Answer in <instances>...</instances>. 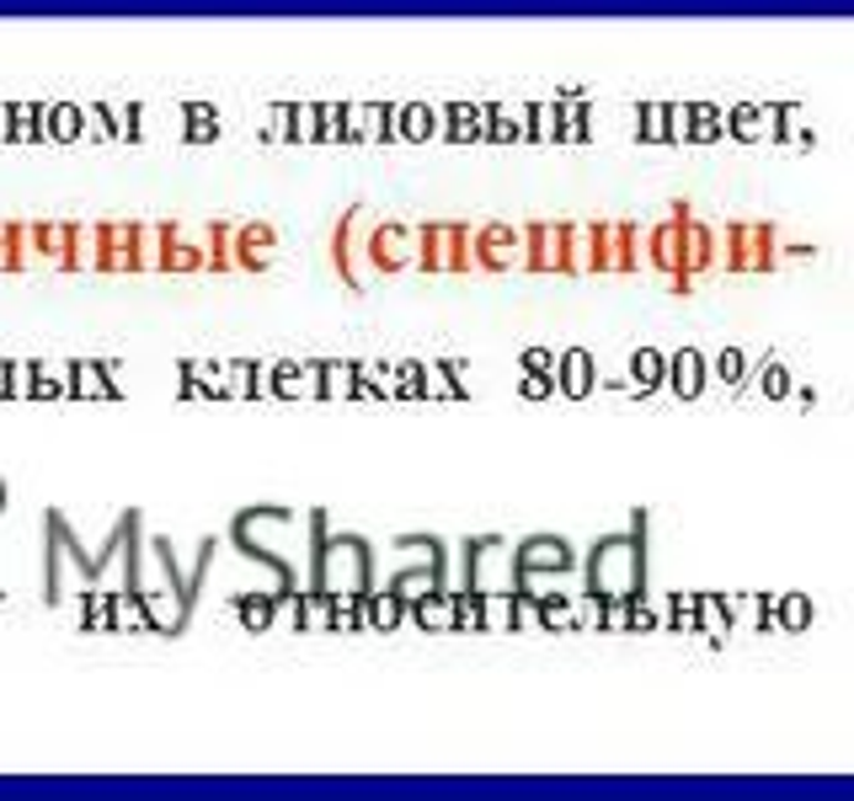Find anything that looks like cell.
<instances>
[{"label": "cell", "instance_id": "cell-1", "mask_svg": "<svg viewBox=\"0 0 854 801\" xmlns=\"http://www.w3.org/2000/svg\"><path fill=\"white\" fill-rule=\"evenodd\" d=\"M305 524H310L305 587H315V593H368V587H379L368 540H358V534H332V529H326V513H310Z\"/></svg>", "mask_w": 854, "mask_h": 801}, {"label": "cell", "instance_id": "cell-2", "mask_svg": "<svg viewBox=\"0 0 854 801\" xmlns=\"http://www.w3.org/2000/svg\"><path fill=\"white\" fill-rule=\"evenodd\" d=\"M582 578H587V593H598V599H636V593H646V513H631L625 534H604L587 551Z\"/></svg>", "mask_w": 854, "mask_h": 801}, {"label": "cell", "instance_id": "cell-3", "mask_svg": "<svg viewBox=\"0 0 854 801\" xmlns=\"http://www.w3.org/2000/svg\"><path fill=\"white\" fill-rule=\"evenodd\" d=\"M780 225H763V219H742V225H727L716 230V273H769L780 268Z\"/></svg>", "mask_w": 854, "mask_h": 801}, {"label": "cell", "instance_id": "cell-4", "mask_svg": "<svg viewBox=\"0 0 854 801\" xmlns=\"http://www.w3.org/2000/svg\"><path fill=\"white\" fill-rule=\"evenodd\" d=\"M459 587L470 593H513L519 587V566H513V545L502 534H476L459 545Z\"/></svg>", "mask_w": 854, "mask_h": 801}, {"label": "cell", "instance_id": "cell-5", "mask_svg": "<svg viewBox=\"0 0 854 801\" xmlns=\"http://www.w3.org/2000/svg\"><path fill=\"white\" fill-rule=\"evenodd\" d=\"M417 273H476V257H470V225L459 219H433V225H417Z\"/></svg>", "mask_w": 854, "mask_h": 801}, {"label": "cell", "instance_id": "cell-6", "mask_svg": "<svg viewBox=\"0 0 854 801\" xmlns=\"http://www.w3.org/2000/svg\"><path fill=\"white\" fill-rule=\"evenodd\" d=\"M513 566H519V587L523 593H540V587L561 583L577 572V551L555 534H529L519 551H513Z\"/></svg>", "mask_w": 854, "mask_h": 801}, {"label": "cell", "instance_id": "cell-7", "mask_svg": "<svg viewBox=\"0 0 854 801\" xmlns=\"http://www.w3.org/2000/svg\"><path fill=\"white\" fill-rule=\"evenodd\" d=\"M358 257H364L368 268H379V273H406L417 262V225H396V219L364 225Z\"/></svg>", "mask_w": 854, "mask_h": 801}, {"label": "cell", "instance_id": "cell-8", "mask_svg": "<svg viewBox=\"0 0 854 801\" xmlns=\"http://www.w3.org/2000/svg\"><path fill=\"white\" fill-rule=\"evenodd\" d=\"M470 257L476 273H508L523 262V225H481L470 230Z\"/></svg>", "mask_w": 854, "mask_h": 801}, {"label": "cell", "instance_id": "cell-9", "mask_svg": "<svg viewBox=\"0 0 854 801\" xmlns=\"http://www.w3.org/2000/svg\"><path fill=\"white\" fill-rule=\"evenodd\" d=\"M646 262L668 278L673 294H689V289H695V283L684 278V219L668 215L663 225H652V230H646Z\"/></svg>", "mask_w": 854, "mask_h": 801}, {"label": "cell", "instance_id": "cell-10", "mask_svg": "<svg viewBox=\"0 0 854 801\" xmlns=\"http://www.w3.org/2000/svg\"><path fill=\"white\" fill-rule=\"evenodd\" d=\"M96 273H145L139 268V225H123V219H107L96 225Z\"/></svg>", "mask_w": 854, "mask_h": 801}, {"label": "cell", "instance_id": "cell-11", "mask_svg": "<svg viewBox=\"0 0 854 801\" xmlns=\"http://www.w3.org/2000/svg\"><path fill=\"white\" fill-rule=\"evenodd\" d=\"M529 273H566V225L555 219H529L523 225V262Z\"/></svg>", "mask_w": 854, "mask_h": 801}, {"label": "cell", "instance_id": "cell-12", "mask_svg": "<svg viewBox=\"0 0 854 801\" xmlns=\"http://www.w3.org/2000/svg\"><path fill=\"white\" fill-rule=\"evenodd\" d=\"M364 219H368V209L364 204H353V209L332 225V268L342 273L347 289H368L364 268H358V236H364Z\"/></svg>", "mask_w": 854, "mask_h": 801}, {"label": "cell", "instance_id": "cell-13", "mask_svg": "<svg viewBox=\"0 0 854 801\" xmlns=\"http://www.w3.org/2000/svg\"><path fill=\"white\" fill-rule=\"evenodd\" d=\"M273 247H278L273 225H230V273H236V268H246V273L268 268Z\"/></svg>", "mask_w": 854, "mask_h": 801}, {"label": "cell", "instance_id": "cell-14", "mask_svg": "<svg viewBox=\"0 0 854 801\" xmlns=\"http://www.w3.org/2000/svg\"><path fill=\"white\" fill-rule=\"evenodd\" d=\"M550 379H555V396H566V400L593 396V385H598L593 353H587V347H566V353H555V370H550Z\"/></svg>", "mask_w": 854, "mask_h": 801}, {"label": "cell", "instance_id": "cell-15", "mask_svg": "<svg viewBox=\"0 0 854 801\" xmlns=\"http://www.w3.org/2000/svg\"><path fill=\"white\" fill-rule=\"evenodd\" d=\"M705 273H716V225L705 219H684V278L700 283Z\"/></svg>", "mask_w": 854, "mask_h": 801}, {"label": "cell", "instance_id": "cell-16", "mask_svg": "<svg viewBox=\"0 0 854 801\" xmlns=\"http://www.w3.org/2000/svg\"><path fill=\"white\" fill-rule=\"evenodd\" d=\"M663 391L684 400H700L705 396V353L684 347V353H668V370H663Z\"/></svg>", "mask_w": 854, "mask_h": 801}, {"label": "cell", "instance_id": "cell-17", "mask_svg": "<svg viewBox=\"0 0 854 801\" xmlns=\"http://www.w3.org/2000/svg\"><path fill=\"white\" fill-rule=\"evenodd\" d=\"M64 391L70 396H92V400H118V385H113V370L107 364H92V358H81V364H64Z\"/></svg>", "mask_w": 854, "mask_h": 801}, {"label": "cell", "instance_id": "cell-18", "mask_svg": "<svg viewBox=\"0 0 854 801\" xmlns=\"http://www.w3.org/2000/svg\"><path fill=\"white\" fill-rule=\"evenodd\" d=\"M406 620L423 631H455V587H427L423 599L406 604Z\"/></svg>", "mask_w": 854, "mask_h": 801}, {"label": "cell", "instance_id": "cell-19", "mask_svg": "<svg viewBox=\"0 0 854 801\" xmlns=\"http://www.w3.org/2000/svg\"><path fill=\"white\" fill-rule=\"evenodd\" d=\"M640 257H646V236L631 219H614L610 225V273H636Z\"/></svg>", "mask_w": 854, "mask_h": 801}, {"label": "cell", "instance_id": "cell-20", "mask_svg": "<svg viewBox=\"0 0 854 801\" xmlns=\"http://www.w3.org/2000/svg\"><path fill=\"white\" fill-rule=\"evenodd\" d=\"M358 615H364L368 631H396V625H406V604H400L390 587H368L364 599H358Z\"/></svg>", "mask_w": 854, "mask_h": 801}, {"label": "cell", "instance_id": "cell-21", "mask_svg": "<svg viewBox=\"0 0 854 801\" xmlns=\"http://www.w3.org/2000/svg\"><path fill=\"white\" fill-rule=\"evenodd\" d=\"M396 124H400V145H412V139H433V134L444 128V113L427 107V102H400Z\"/></svg>", "mask_w": 854, "mask_h": 801}, {"label": "cell", "instance_id": "cell-22", "mask_svg": "<svg viewBox=\"0 0 854 801\" xmlns=\"http://www.w3.org/2000/svg\"><path fill=\"white\" fill-rule=\"evenodd\" d=\"M92 257H96V225H64V251H60L64 273L92 268Z\"/></svg>", "mask_w": 854, "mask_h": 801}, {"label": "cell", "instance_id": "cell-23", "mask_svg": "<svg viewBox=\"0 0 854 801\" xmlns=\"http://www.w3.org/2000/svg\"><path fill=\"white\" fill-rule=\"evenodd\" d=\"M663 370H668V353H652V347L631 353V391H636V396L663 391Z\"/></svg>", "mask_w": 854, "mask_h": 801}, {"label": "cell", "instance_id": "cell-24", "mask_svg": "<svg viewBox=\"0 0 854 801\" xmlns=\"http://www.w3.org/2000/svg\"><path fill=\"white\" fill-rule=\"evenodd\" d=\"M43 139H54V145H75V139H81V102H60V107H49V113H43Z\"/></svg>", "mask_w": 854, "mask_h": 801}, {"label": "cell", "instance_id": "cell-25", "mask_svg": "<svg viewBox=\"0 0 854 801\" xmlns=\"http://www.w3.org/2000/svg\"><path fill=\"white\" fill-rule=\"evenodd\" d=\"M283 599L289 593H251V599H236V610H241V625L246 631H268L283 610Z\"/></svg>", "mask_w": 854, "mask_h": 801}, {"label": "cell", "instance_id": "cell-26", "mask_svg": "<svg viewBox=\"0 0 854 801\" xmlns=\"http://www.w3.org/2000/svg\"><path fill=\"white\" fill-rule=\"evenodd\" d=\"M28 225H0V273H22L28 268Z\"/></svg>", "mask_w": 854, "mask_h": 801}, {"label": "cell", "instance_id": "cell-27", "mask_svg": "<svg viewBox=\"0 0 854 801\" xmlns=\"http://www.w3.org/2000/svg\"><path fill=\"white\" fill-rule=\"evenodd\" d=\"M385 587L396 593L400 604H412V599H423L427 587H444V583H438V578L427 572V561H417V566H400L396 578H385Z\"/></svg>", "mask_w": 854, "mask_h": 801}, {"label": "cell", "instance_id": "cell-28", "mask_svg": "<svg viewBox=\"0 0 854 801\" xmlns=\"http://www.w3.org/2000/svg\"><path fill=\"white\" fill-rule=\"evenodd\" d=\"M534 620H540V631H572L577 620H572V599H561V593H534Z\"/></svg>", "mask_w": 854, "mask_h": 801}, {"label": "cell", "instance_id": "cell-29", "mask_svg": "<svg viewBox=\"0 0 854 801\" xmlns=\"http://www.w3.org/2000/svg\"><path fill=\"white\" fill-rule=\"evenodd\" d=\"M769 625H785V631H806L812 625V599L806 593H785L769 604Z\"/></svg>", "mask_w": 854, "mask_h": 801}, {"label": "cell", "instance_id": "cell-30", "mask_svg": "<svg viewBox=\"0 0 854 801\" xmlns=\"http://www.w3.org/2000/svg\"><path fill=\"white\" fill-rule=\"evenodd\" d=\"M183 118H187V145H209V139H219V113H214L209 102H187L183 107Z\"/></svg>", "mask_w": 854, "mask_h": 801}, {"label": "cell", "instance_id": "cell-31", "mask_svg": "<svg viewBox=\"0 0 854 801\" xmlns=\"http://www.w3.org/2000/svg\"><path fill=\"white\" fill-rule=\"evenodd\" d=\"M113 631H150L145 604H139L134 587H118V593H113Z\"/></svg>", "mask_w": 854, "mask_h": 801}, {"label": "cell", "instance_id": "cell-32", "mask_svg": "<svg viewBox=\"0 0 854 801\" xmlns=\"http://www.w3.org/2000/svg\"><path fill=\"white\" fill-rule=\"evenodd\" d=\"M705 379H721V385H742V379H748V353H742V347H727V353L705 358Z\"/></svg>", "mask_w": 854, "mask_h": 801}, {"label": "cell", "instance_id": "cell-33", "mask_svg": "<svg viewBox=\"0 0 854 801\" xmlns=\"http://www.w3.org/2000/svg\"><path fill=\"white\" fill-rule=\"evenodd\" d=\"M636 134L646 145H668V102H640L636 107Z\"/></svg>", "mask_w": 854, "mask_h": 801}, {"label": "cell", "instance_id": "cell-34", "mask_svg": "<svg viewBox=\"0 0 854 801\" xmlns=\"http://www.w3.org/2000/svg\"><path fill=\"white\" fill-rule=\"evenodd\" d=\"M481 599V631H513V593H476Z\"/></svg>", "mask_w": 854, "mask_h": 801}, {"label": "cell", "instance_id": "cell-35", "mask_svg": "<svg viewBox=\"0 0 854 801\" xmlns=\"http://www.w3.org/2000/svg\"><path fill=\"white\" fill-rule=\"evenodd\" d=\"M28 251H32V257H49V262H60L64 225H28Z\"/></svg>", "mask_w": 854, "mask_h": 801}, {"label": "cell", "instance_id": "cell-36", "mask_svg": "<svg viewBox=\"0 0 854 801\" xmlns=\"http://www.w3.org/2000/svg\"><path fill=\"white\" fill-rule=\"evenodd\" d=\"M759 391L769 400H785V396H791V370H785L780 358H763V364H759Z\"/></svg>", "mask_w": 854, "mask_h": 801}, {"label": "cell", "instance_id": "cell-37", "mask_svg": "<svg viewBox=\"0 0 854 801\" xmlns=\"http://www.w3.org/2000/svg\"><path fill=\"white\" fill-rule=\"evenodd\" d=\"M113 139H145V107L139 102H128V107H113Z\"/></svg>", "mask_w": 854, "mask_h": 801}, {"label": "cell", "instance_id": "cell-38", "mask_svg": "<svg viewBox=\"0 0 854 801\" xmlns=\"http://www.w3.org/2000/svg\"><path fill=\"white\" fill-rule=\"evenodd\" d=\"M294 139H300V145H315V139H321V107H315V102H294Z\"/></svg>", "mask_w": 854, "mask_h": 801}, {"label": "cell", "instance_id": "cell-39", "mask_svg": "<svg viewBox=\"0 0 854 801\" xmlns=\"http://www.w3.org/2000/svg\"><path fill=\"white\" fill-rule=\"evenodd\" d=\"M262 139L268 145H283V139H294V102H283L268 113V128H262Z\"/></svg>", "mask_w": 854, "mask_h": 801}, {"label": "cell", "instance_id": "cell-40", "mask_svg": "<svg viewBox=\"0 0 854 801\" xmlns=\"http://www.w3.org/2000/svg\"><path fill=\"white\" fill-rule=\"evenodd\" d=\"M663 625H673V631H700V615H695V599H673L668 615H663Z\"/></svg>", "mask_w": 854, "mask_h": 801}, {"label": "cell", "instance_id": "cell-41", "mask_svg": "<svg viewBox=\"0 0 854 801\" xmlns=\"http://www.w3.org/2000/svg\"><path fill=\"white\" fill-rule=\"evenodd\" d=\"M598 631H631V599H604V620Z\"/></svg>", "mask_w": 854, "mask_h": 801}, {"label": "cell", "instance_id": "cell-42", "mask_svg": "<svg viewBox=\"0 0 854 801\" xmlns=\"http://www.w3.org/2000/svg\"><path fill=\"white\" fill-rule=\"evenodd\" d=\"M593 236V273H610V225H587Z\"/></svg>", "mask_w": 854, "mask_h": 801}, {"label": "cell", "instance_id": "cell-43", "mask_svg": "<svg viewBox=\"0 0 854 801\" xmlns=\"http://www.w3.org/2000/svg\"><path fill=\"white\" fill-rule=\"evenodd\" d=\"M315 107H321V139L315 145H336V107L342 102H315Z\"/></svg>", "mask_w": 854, "mask_h": 801}, {"label": "cell", "instance_id": "cell-44", "mask_svg": "<svg viewBox=\"0 0 854 801\" xmlns=\"http://www.w3.org/2000/svg\"><path fill=\"white\" fill-rule=\"evenodd\" d=\"M523 396H529V400L555 396V379H550V374H523Z\"/></svg>", "mask_w": 854, "mask_h": 801}, {"label": "cell", "instance_id": "cell-45", "mask_svg": "<svg viewBox=\"0 0 854 801\" xmlns=\"http://www.w3.org/2000/svg\"><path fill=\"white\" fill-rule=\"evenodd\" d=\"M523 370H529V374H550V370H555V353H550V347H529V353H523Z\"/></svg>", "mask_w": 854, "mask_h": 801}]
</instances>
